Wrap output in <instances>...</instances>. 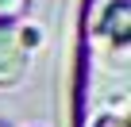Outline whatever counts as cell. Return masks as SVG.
I'll return each mask as SVG.
<instances>
[{"instance_id": "1", "label": "cell", "mask_w": 131, "mask_h": 127, "mask_svg": "<svg viewBox=\"0 0 131 127\" xmlns=\"http://www.w3.org/2000/svg\"><path fill=\"white\" fill-rule=\"evenodd\" d=\"M27 70V42L19 31L0 23V85H16Z\"/></svg>"}, {"instance_id": "2", "label": "cell", "mask_w": 131, "mask_h": 127, "mask_svg": "<svg viewBox=\"0 0 131 127\" xmlns=\"http://www.w3.org/2000/svg\"><path fill=\"white\" fill-rule=\"evenodd\" d=\"M127 16H131V8H127V4H112V8H108V19L100 23V31L123 42V39H127Z\"/></svg>"}, {"instance_id": "3", "label": "cell", "mask_w": 131, "mask_h": 127, "mask_svg": "<svg viewBox=\"0 0 131 127\" xmlns=\"http://www.w3.org/2000/svg\"><path fill=\"white\" fill-rule=\"evenodd\" d=\"M31 0H0V19H19Z\"/></svg>"}]
</instances>
